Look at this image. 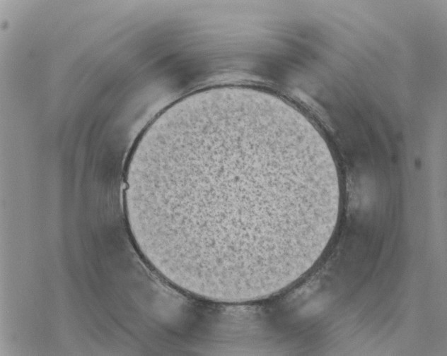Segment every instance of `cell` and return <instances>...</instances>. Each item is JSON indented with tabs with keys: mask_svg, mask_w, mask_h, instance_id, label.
<instances>
[{
	"mask_svg": "<svg viewBox=\"0 0 447 356\" xmlns=\"http://www.w3.org/2000/svg\"><path fill=\"white\" fill-rule=\"evenodd\" d=\"M124 184L133 239L161 275L197 297L240 303L308 268L332 175L291 106L264 90L221 86L184 97L151 123Z\"/></svg>",
	"mask_w": 447,
	"mask_h": 356,
	"instance_id": "6da1fadb",
	"label": "cell"
}]
</instances>
